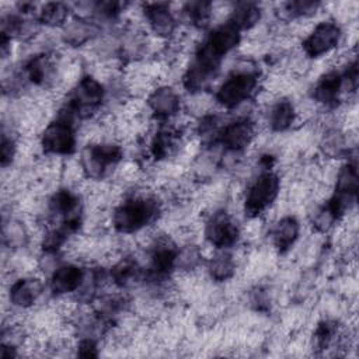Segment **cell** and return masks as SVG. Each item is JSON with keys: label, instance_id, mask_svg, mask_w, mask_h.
Here are the masks:
<instances>
[{"label": "cell", "instance_id": "cell-7", "mask_svg": "<svg viewBox=\"0 0 359 359\" xmlns=\"http://www.w3.org/2000/svg\"><path fill=\"white\" fill-rule=\"evenodd\" d=\"M255 136V123L247 118H238L217 132V139L229 153H240L247 149Z\"/></svg>", "mask_w": 359, "mask_h": 359}, {"label": "cell", "instance_id": "cell-11", "mask_svg": "<svg viewBox=\"0 0 359 359\" xmlns=\"http://www.w3.org/2000/svg\"><path fill=\"white\" fill-rule=\"evenodd\" d=\"M86 280V272L74 264L56 266L50 278V292L55 296H63L73 292H79Z\"/></svg>", "mask_w": 359, "mask_h": 359}, {"label": "cell", "instance_id": "cell-5", "mask_svg": "<svg viewBox=\"0 0 359 359\" xmlns=\"http://www.w3.org/2000/svg\"><path fill=\"white\" fill-rule=\"evenodd\" d=\"M342 39V29L335 21H321L316 24L302 42L306 57L317 59L332 52Z\"/></svg>", "mask_w": 359, "mask_h": 359}, {"label": "cell", "instance_id": "cell-9", "mask_svg": "<svg viewBox=\"0 0 359 359\" xmlns=\"http://www.w3.org/2000/svg\"><path fill=\"white\" fill-rule=\"evenodd\" d=\"M143 14L150 31L160 39L172 36L177 32V18L167 4L151 3L143 7Z\"/></svg>", "mask_w": 359, "mask_h": 359}, {"label": "cell", "instance_id": "cell-3", "mask_svg": "<svg viewBox=\"0 0 359 359\" xmlns=\"http://www.w3.org/2000/svg\"><path fill=\"white\" fill-rule=\"evenodd\" d=\"M39 144L42 151L48 156H67L73 153L77 144L73 119L59 114L57 119L45 125Z\"/></svg>", "mask_w": 359, "mask_h": 359}, {"label": "cell", "instance_id": "cell-16", "mask_svg": "<svg viewBox=\"0 0 359 359\" xmlns=\"http://www.w3.org/2000/svg\"><path fill=\"white\" fill-rule=\"evenodd\" d=\"M209 273L216 282H224L236 273V261L227 251H219L209 261Z\"/></svg>", "mask_w": 359, "mask_h": 359}, {"label": "cell", "instance_id": "cell-6", "mask_svg": "<svg viewBox=\"0 0 359 359\" xmlns=\"http://www.w3.org/2000/svg\"><path fill=\"white\" fill-rule=\"evenodd\" d=\"M205 237L212 247L227 250L237 244L240 229L234 219L224 209H219L210 215L205 224Z\"/></svg>", "mask_w": 359, "mask_h": 359}, {"label": "cell", "instance_id": "cell-17", "mask_svg": "<svg viewBox=\"0 0 359 359\" xmlns=\"http://www.w3.org/2000/svg\"><path fill=\"white\" fill-rule=\"evenodd\" d=\"M358 168L355 163H346L335 175V192L356 196L358 192Z\"/></svg>", "mask_w": 359, "mask_h": 359}, {"label": "cell", "instance_id": "cell-14", "mask_svg": "<svg viewBox=\"0 0 359 359\" xmlns=\"http://www.w3.org/2000/svg\"><path fill=\"white\" fill-rule=\"evenodd\" d=\"M262 10L255 3H237L230 10L229 22L233 24L240 32L250 31L259 22Z\"/></svg>", "mask_w": 359, "mask_h": 359}, {"label": "cell", "instance_id": "cell-18", "mask_svg": "<svg viewBox=\"0 0 359 359\" xmlns=\"http://www.w3.org/2000/svg\"><path fill=\"white\" fill-rule=\"evenodd\" d=\"M69 18V7L63 3H45L39 8L38 20L48 27H63Z\"/></svg>", "mask_w": 359, "mask_h": 359}, {"label": "cell", "instance_id": "cell-1", "mask_svg": "<svg viewBox=\"0 0 359 359\" xmlns=\"http://www.w3.org/2000/svg\"><path fill=\"white\" fill-rule=\"evenodd\" d=\"M160 212L154 198L133 196L121 202L112 212L111 224L121 234H132L151 223Z\"/></svg>", "mask_w": 359, "mask_h": 359}, {"label": "cell", "instance_id": "cell-8", "mask_svg": "<svg viewBox=\"0 0 359 359\" xmlns=\"http://www.w3.org/2000/svg\"><path fill=\"white\" fill-rule=\"evenodd\" d=\"M146 107L154 116L160 119H168L181 111V98L172 87L158 84L147 94Z\"/></svg>", "mask_w": 359, "mask_h": 359}, {"label": "cell", "instance_id": "cell-4", "mask_svg": "<svg viewBox=\"0 0 359 359\" xmlns=\"http://www.w3.org/2000/svg\"><path fill=\"white\" fill-rule=\"evenodd\" d=\"M280 180L272 171L261 172L247 188L244 198V212L250 219L262 215L278 198Z\"/></svg>", "mask_w": 359, "mask_h": 359}, {"label": "cell", "instance_id": "cell-12", "mask_svg": "<svg viewBox=\"0 0 359 359\" xmlns=\"http://www.w3.org/2000/svg\"><path fill=\"white\" fill-rule=\"evenodd\" d=\"M300 233V224L294 216H285L279 219L272 231V245L278 252H286L296 243Z\"/></svg>", "mask_w": 359, "mask_h": 359}, {"label": "cell", "instance_id": "cell-15", "mask_svg": "<svg viewBox=\"0 0 359 359\" xmlns=\"http://www.w3.org/2000/svg\"><path fill=\"white\" fill-rule=\"evenodd\" d=\"M94 32L95 28L87 18H73L62 27V39L70 46H80L88 42Z\"/></svg>", "mask_w": 359, "mask_h": 359}, {"label": "cell", "instance_id": "cell-13", "mask_svg": "<svg viewBox=\"0 0 359 359\" xmlns=\"http://www.w3.org/2000/svg\"><path fill=\"white\" fill-rule=\"evenodd\" d=\"M297 119V108L292 101L282 98L276 101L268 115V125L273 132H285L293 126Z\"/></svg>", "mask_w": 359, "mask_h": 359}, {"label": "cell", "instance_id": "cell-19", "mask_svg": "<svg viewBox=\"0 0 359 359\" xmlns=\"http://www.w3.org/2000/svg\"><path fill=\"white\" fill-rule=\"evenodd\" d=\"M97 344L93 338H84L77 344V355L79 356H98Z\"/></svg>", "mask_w": 359, "mask_h": 359}, {"label": "cell", "instance_id": "cell-10", "mask_svg": "<svg viewBox=\"0 0 359 359\" xmlns=\"http://www.w3.org/2000/svg\"><path fill=\"white\" fill-rule=\"evenodd\" d=\"M43 293V283L36 276H24L13 280L8 289V300L17 309H29Z\"/></svg>", "mask_w": 359, "mask_h": 359}, {"label": "cell", "instance_id": "cell-2", "mask_svg": "<svg viewBox=\"0 0 359 359\" xmlns=\"http://www.w3.org/2000/svg\"><path fill=\"white\" fill-rule=\"evenodd\" d=\"M258 90V76L251 69H234V72L220 84L215 95L216 102L227 109H233L248 101Z\"/></svg>", "mask_w": 359, "mask_h": 359}]
</instances>
